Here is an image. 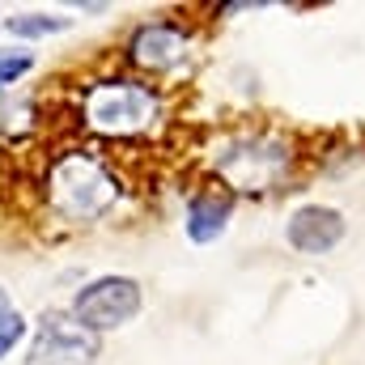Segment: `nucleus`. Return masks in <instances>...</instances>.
<instances>
[{
  "label": "nucleus",
  "mask_w": 365,
  "mask_h": 365,
  "mask_svg": "<svg viewBox=\"0 0 365 365\" xmlns=\"http://www.w3.org/2000/svg\"><path fill=\"white\" fill-rule=\"evenodd\" d=\"M9 34L17 38H43V34H60L68 30V17H47V13H21V17H9L4 21Z\"/></svg>",
  "instance_id": "9"
},
{
  "label": "nucleus",
  "mask_w": 365,
  "mask_h": 365,
  "mask_svg": "<svg viewBox=\"0 0 365 365\" xmlns=\"http://www.w3.org/2000/svg\"><path fill=\"white\" fill-rule=\"evenodd\" d=\"M123 187L106 162L90 153H64L47 170V200L64 221H102L119 204Z\"/></svg>",
  "instance_id": "1"
},
{
  "label": "nucleus",
  "mask_w": 365,
  "mask_h": 365,
  "mask_svg": "<svg viewBox=\"0 0 365 365\" xmlns=\"http://www.w3.org/2000/svg\"><path fill=\"white\" fill-rule=\"evenodd\" d=\"M98 361V336L86 331L73 314H43L38 336L26 353V365H93Z\"/></svg>",
  "instance_id": "5"
},
{
  "label": "nucleus",
  "mask_w": 365,
  "mask_h": 365,
  "mask_svg": "<svg viewBox=\"0 0 365 365\" xmlns=\"http://www.w3.org/2000/svg\"><path fill=\"white\" fill-rule=\"evenodd\" d=\"M187 56V34L175 21H149L128 38V60L145 73H166Z\"/></svg>",
  "instance_id": "7"
},
{
  "label": "nucleus",
  "mask_w": 365,
  "mask_h": 365,
  "mask_svg": "<svg viewBox=\"0 0 365 365\" xmlns=\"http://www.w3.org/2000/svg\"><path fill=\"white\" fill-rule=\"evenodd\" d=\"M81 110H86V123L102 136H140L158 123L162 102L149 86L115 77V81L90 86L86 98H81Z\"/></svg>",
  "instance_id": "2"
},
{
  "label": "nucleus",
  "mask_w": 365,
  "mask_h": 365,
  "mask_svg": "<svg viewBox=\"0 0 365 365\" xmlns=\"http://www.w3.org/2000/svg\"><path fill=\"white\" fill-rule=\"evenodd\" d=\"M30 68H34L30 51H0V90H9L13 81H21Z\"/></svg>",
  "instance_id": "11"
},
{
  "label": "nucleus",
  "mask_w": 365,
  "mask_h": 365,
  "mask_svg": "<svg viewBox=\"0 0 365 365\" xmlns=\"http://www.w3.org/2000/svg\"><path fill=\"white\" fill-rule=\"evenodd\" d=\"M230 208H234V200L225 195V191H217V187H208V191H195L191 200H187V238L191 242H217L221 234H225V221H230Z\"/></svg>",
  "instance_id": "8"
},
{
  "label": "nucleus",
  "mask_w": 365,
  "mask_h": 365,
  "mask_svg": "<svg viewBox=\"0 0 365 365\" xmlns=\"http://www.w3.org/2000/svg\"><path fill=\"white\" fill-rule=\"evenodd\" d=\"M344 230H349V225H344V212H336V208H327V204H306V208H297V212L289 217L284 238H289V247L302 251V255H327V251L340 247Z\"/></svg>",
  "instance_id": "6"
},
{
  "label": "nucleus",
  "mask_w": 365,
  "mask_h": 365,
  "mask_svg": "<svg viewBox=\"0 0 365 365\" xmlns=\"http://www.w3.org/2000/svg\"><path fill=\"white\" fill-rule=\"evenodd\" d=\"M26 336V319L13 310V302H9V293L0 289V357L4 353H13V344Z\"/></svg>",
  "instance_id": "10"
},
{
  "label": "nucleus",
  "mask_w": 365,
  "mask_h": 365,
  "mask_svg": "<svg viewBox=\"0 0 365 365\" xmlns=\"http://www.w3.org/2000/svg\"><path fill=\"white\" fill-rule=\"evenodd\" d=\"M140 314V284L132 276H98L73 297V319L86 331H110Z\"/></svg>",
  "instance_id": "4"
},
{
  "label": "nucleus",
  "mask_w": 365,
  "mask_h": 365,
  "mask_svg": "<svg viewBox=\"0 0 365 365\" xmlns=\"http://www.w3.org/2000/svg\"><path fill=\"white\" fill-rule=\"evenodd\" d=\"M289 158L293 153L280 136H238L221 145L212 166L234 191H268L289 170Z\"/></svg>",
  "instance_id": "3"
}]
</instances>
